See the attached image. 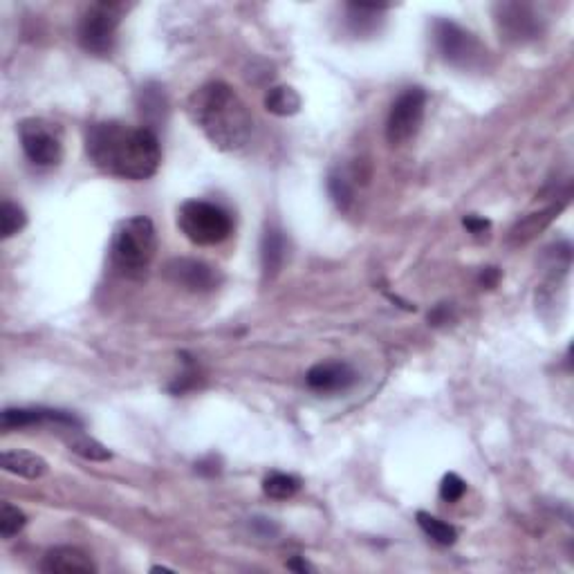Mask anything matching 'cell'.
Wrapping results in <instances>:
<instances>
[{"label":"cell","instance_id":"ac0fdd59","mask_svg":"<svg viewBox=\"0 0 574 574\" xmlns=\"http://www.w3.org/2000/svg\"><path fill=\"white\" fill-rule=\"evenodd\" d=\"M417 523H420L422 532H425L429 539H433L440 546H454L458 540V530H455L451 523L442 521L438 517H431L426 512H417Z\"/></svg>","mask_w":574,"mask_h":574},{"label":"cell","instance_id":"484cf974","mask_svg":"<svg viewBox=\"0 0 574 574\" xmlns=\"http://www.w3.org/2000/svg\"><path fill=\"white\" fill-rule=\"evenodd\" d=\"M330 187V195L337 203L339 209H348L350 203H353V187L348 184V180L343 175H333L328 182Z\"/></svg>","mask_w":574,"mask_h":574},{"label":"cell","instance_id":"d6986e66","mask_svg":"<svg viewBox=\"0 0 574 574\" xmlns=\"http://www.w3.org/2000/svg\"><path fill=\"white\" fill-rule=\"evenodd\" d=\"M65 442H68L70 451H74V454L81 455V458H86V460H95V463L111 460V455H112L102 442H97L95 438H88V435H83L79 429H73V435H70V438H65Z\"/></svg>","mask_w":574,"mask_h":574},{"label":"cell","instance_id":"e0dca14e","mask_svg":"<svg viewBox=\"0 0 574 574\" xmlns=\"http://www.w3.org/2000/svg\"><path fill=\"white\" fill-rule=\"evenodd\" d=\"M561 207H563V204H556V207L546 209V211L532 213V216H527L525 220L518 222L517 227L509 232V238H512L514 242H527L530 238H534L540 229H546L547 225H550V220L561 211Z\"/></svg>","mask_w":574,"mask_h":574},{"label":"cell","instance_id":"603a6c76","mask_svg":"<svg viewBox=\"0 0 574 574\" xmlns=\"http://www.w3.org/2000/svg\"><path fill=\"white\" fill-rule=\"evenodd\" d=\"M25 525H27V517L20 512L19 507H14L11 502H3V505H0V536H3V539H11V536L19 534Z\"/></svg>","mask_w":574,"mask_h":574},{"label":"cell","instance_id":"4fadbf2b","mask_svg":"<svg viewBox=\"0 0 574 574\" xmlns=\"http://www.w3.org/2000/svg\"><path fill=\"white\" fill-rule=\"evenodd\" d=\"M41 570L48 574H73V572H97V565L92 563L90 556L79 547H54L43 556Z\"/></svg>","mask_w":574,"mask_h":574},{"label":"cell","instance_id":"ffe728a7","mask_svg":"<svg viewBox=\"0 0 574 574\" xmlns=\"http://www.w3.org/2000/svg\"><path fill=\"white\" fill-rule=\"evenodd\" d=\"M386 7H377V5H348V23L355 29V34H366V32H372L377 27V20H379L381 11Z\"/></svg>","mask_w":574,"mask_h":574},{"label":"cell","instance_id":"8fae6325","mask_svg":"<svg viewBox=\"0 0 574 574\" xmlns=\"http://www.w3.org/2000/svg\"><path fill=\"white\" fill-rule=\"evenodd\" d=\"M305 381L312 391L333 395V393H343L353 388L357 384V372L346 362H321L310 368Z\"/></svg>","mask_w":574,"mask_h":574},{"label":"cell","instance_id":"ba28073f","mask_svg":"<svg viewBox=\"0 0 574 574\" xmlns=\"http://www.w3.org/2000/svg\"><path fill=\"white\" fill-rule=\"evenodd\" d=\"M426 92L422 88H409L395 99L386 119V140L388 144L402 146L410 142L420 131L425 121Z\"/></svg>","mask_w":574,"mask_h":574},{"label":"cell","instance_id":"9c48e42d","mask_svg":"<svg viewBox=\"0 0 574 574\" xmlns=\"http://www.w3.org/2000/svg\"><path fill=\"white\" fill-rule=\"evenodd\" d=\"M494 20L501 39L512 45H525L543 34V20L527 3H498Z\"/></svg>","mask_w":574,"mask_h":574},{"label":"cell","instance_id":"83f0119b","mask_svg":"<svg viewBox=\"0 0 574 574\" xmlns=\"http://www.w3.org/2000/svg\"><path fill=\"white\" fill-rule=\"evenodd\" d=\"M429 321L433 325L447 324V321H449V308H447V305H438V308L429 314Z\"/></svg>","mask_w":574,"mask_h":574},{"label":"cell","instance_id":"3957f363","mask_svg":"<svg viewBox=\"0 0 574 574\" xmlns=\"http://www.w3.org/2000/svg\"><path fill=\"white\" fill-rule=\"evenodd\" d=\"M157 251V233L150 218L135 216L119 222L111 245L112 265L126 276H140L149 270Z\"/></svg>","mask_w":574,"mask_h":574},{"label":"cell","instance_id":"4316f807","mask_svg":"<svg viewBox=\"0 0 574 574\" xmlns=\"http://www.w3.org/2000/svg\"><path fill=\"white\" fill-rule=\"evenodd\" d=\"M463 225L469 229V232L476 233V236H480V233H485L489 227H492V222L478 216H464Z\"/></svg>","mask_w":574,"mask_h":574},{"label":"cell","instance_id":"7c38bea8","mask_svg":"<svg viewBox=\"0 0 574 574\" xmlns=\"http://www.w3.org/2000/svg\"><path fill=\"white\" fill-rule=\"evenodd\" d=\"M34 425H61L68 429H81V420L68 410L54 409H7L3 410L5 429H23Z\"/></svg>","mask_w":574,"mask_h":574},{"label":"cell","instance_id":"2e32d148","mask_svg":"<svg viewBox=\"0 0 574 574\" xmlns=\"http://www.w3.org/2000/svg\"><path fill=\"white\" fill-rule=\"evenodd\" d=\"M265 108L272 115L279 117H290L295 112H299L301 97L299 92L290 86H276L272 90H267L265 95Z\"/></svg>","mask_w":574,"mask_h":574},{"label":"cell","instance_id":"f546056e","mask_svg":"<svg viewBox=\"0 0 574 574\" xmlns=\"http://www.w3.org/2000/svg\"><path fill=\"white\" fill-rule=\"evenodd\" d=\"M480 280H483L485 287H494V285H496V280H498V272L494 270V267H489V270L483 272Z\"/></svg>","mask_w":574,"mask_h":574},{"label":"cell","instance_id":"5b68a950","mask_svg":"<svg viewBox=\"0 0 574 574\" xmlns=\"http://www.w3.org/2000/svg\"><path fill=\"white\" fill-rule=\"evenodd\" d=\"M433 43L440 57L460 70H478L487 57L483 43L454 20H435Z\"/></svg>","mask_w":574,"mask_h":574},{"label":"cell","instance_id":"7402d4cb","mask_svg":"<svg viewBox=\"0 0 574 574\" xmlns=\"http://www.w3.org/2000/svg\"><path fill=\"white\" fill-rule=\"evenodd\" d=\"M25 225H27V216H25V211L19 204L10 203V200L0 204V233H3L5 241L16 236L19 232H23Z\"/></svg>","mask_w":574,"mask_h":574},{"label":"cell","instance_id":"d4e9b609","mask_svg":"<svg viewBox=\"0 0 574 574\" xmlns=\"http://www.w3.org/2000/svg\"><path fill=\"white\" fill-rule=\"evenodd\" d=\"M464 492H467V483H464L458 473H447L442 478V483H440V498L447 502L460 501L464 496Z\"/></svg>","mask_w":574,"mask_h":574},{"label":"cell","instance_id":"5bb4252c","mask_svg":"<svg viewBox=\"0 0 574 574\" xmlns=\"http://www.w3.org/2000/svg\"><path fill=\"white\" fill-rule=\"evenodd\" d=\"M3 469L14 476L27 478V480H36V478H43L48 473V463H45L41 455L32 454V451L23 449H7L3 451Z\"/></svg>","mask_w":574,"mask_h":574},{"label":"cell","instance_id":"8992f818","mask_svg":"<svg viewBox=\"0 0 574 574\" xmlns=\"http://www.w3.org/2000/svg\"><path fill=\"white\" fill-rule=\"evenodd\" d=\"M126 5L121 3H95L86 10L79 23V43L86 52L106 57L115 48L117 27L121 23Z\"/></svg>","mask_w":574,"mask_h":574},{"label":"cell","instance_id":"7a4b0ae2","mask_svg":"<svg viewBox=\"0 0 574 574\" xmlns=\"http://www.w3.org/2000/svg\"><path fill=\"white\" fill-rule=\"evenodd\" d=\"M187 112L204 137L227 153L245 149L254 131L249 108L225 81H209L191 92Z\"/></svg>","mask_w":574,"mask_h":574},{"label":"cell","instance_id":"6da1fadb","mask_svg":"<svg viewBox=\"0 0 574 574\" xmlns=\"http://www.w3.org/2000/svg\"><path fill=\"white\" fill-rule=\"evenodd\" d=\"M86 153L102 173L142 182L157 173L162 162L159 140L149 126L99 121L86 133Z\"/></svg>","mask_w":574,"mask_h":574},{"label":"cell","instance_id":"cb8c5ba5","mask_svg":"<svg viewBox=\"0 0 574 574\" xmlns=\"http://www.w3.org/2000/svg\"><path fill=\"white\" fill-rule=\"evenodd\" d=\"M166 108V99L165 92L159 86H146L142 88V115L153 117L159 119L162 117V111Z\"/></svg>","mask_w":574,"mask_h":574},{"label":"cell","instance_id":"44dd1931","mask_svg":"<svg viewBox=\"0 0 574 574\" xmlns=\"http://www.w3.org/2000/svg\"><path fill=\"white\" fill-rule=\"evenodd\" d=\"M299 487L301 480L296 476H290V473H272L263 483V492L274 498V501H287V498L299 492Z\"/></svg>","mask_w":574,"mask_h":574},{"label":"cell","instance_id":"52a82bcc","mask_svg":"<svg viewBox=\"0 0 574 574\" xmlns=\"http://www.w3.org/2000/svg\"><path fill=\"white\" fill-rule=\"evenodd\" d=\"M19 137L23 153L34 166L48 169L57 166L63 157V137L58 126L48 119L29 117L19 124Z\"/></svg>","mask_w":574,"mask_h":574},{"label":"cell","instance_id":"277c9868","mask_svg":"<svg viewBox=\"0 0 574 574\" xmlns=\"http://www.w3.org/2000/svg\"><path fill=\"white\" fill-rule=\"evenodd\" d=\"M178 227L198 247H213L227 241L233 220L227 211L207 200H187L178 211Z\"/></svg>","mask_w":574,"mask_h":574},{"label":"cell","instance_id":"f1b7e54d","mask_svg":"<svg viewBox=\"0 0 574 574\" xmlns=\"http://www.w3.org/2000/svg\"><path fill=\"white\" fill-rule=\"evenodd\" d=\"M287 568L290 570H296V572H312V565L308 563V561H303V559H299V556H295V559H290L287 561Z\"/></svg>","mask_w":574,"mask_h":574},{"label":"cell","instance_id":"30bf717a","mask_svg":"<svg viewBox=\"0 0 574 574\" xmlns=\"http://www.w3.org/2000/svg\"><path fill=\"white\" fill-rule=\"evenodd\" d=\"M165 276L173 285H180L188 292H211L220 285L222 276L216 267L194 258H173L166 263Z\"/></svg>","mask_w":574,"mask_h":574},{"label":"cell","instance_id":"9a60e30c","mask_svg":"<svg viewBox=\"0 0 574 574\" xmlns=\"http://www.w3.org/2000/svg\"><path fill=\"white\" fill-rule=\"evenodd\" d=\"M285 251H287V245H285L283 232L276 227H267L261 242V265L265 280L279 274L285 261Z\"/></svg>","mask_w":574,"mask_h":574}]
</instances>
